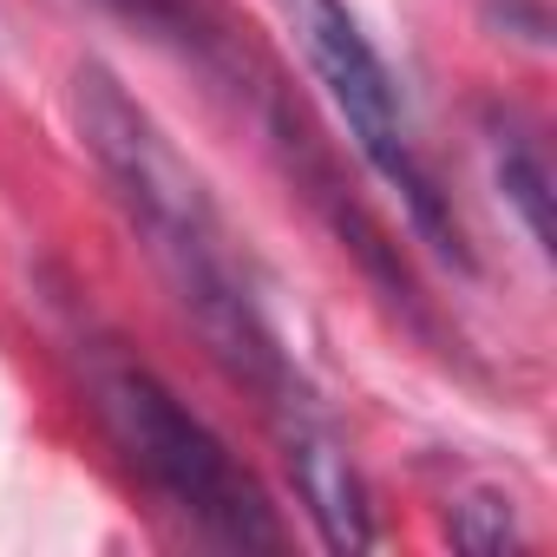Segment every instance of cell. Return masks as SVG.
<instances>
[{"label": "cell", "mask_w": 557, "mask_h": 557, "mask_svg": "<svg viewBox=\"0 0 557 557\" xmlns=\"http://www.w3.org/2000/svg\"><path fill=\"white\" fill-rule=\"evenodd\" d=\"M73 125H79L99 177L112 184L125 223L138 230L145 256L158 262L164 289L177 296V309L216 355V368L256 394L275 446L322 426L329 407L315 400V387L302 381V368L289 361L283 335H275L230 216L216 210V197L190 171V158L164 138V125L106 66L73 73Z\"/></svg>", "instance_id": "obj_1"}, {"label": "cell", "mask_w": 557, "mask_h": 557, "mask_svg": "<svg viewBox=\"0 0 557 557\" xmlns=\"http://www.w3.org/2000/svg\"><path fill=\"white\" fill-rule=\"evenodd\" d=\"M86 387H92V407H99L112 446L164 498L171 518H184L197 537L230 544V550L283 544V524H275V505L262 498V485L158 374H145L125 355H92Z\"/></svg>", "instance_id": "obj_2"}, {"label": "cell", "mask_w": 557, "mask_h": 557, "mask_svg": "<svg viewBox=\"0 0 557 557\" xmlns=\"http://www.w3.org/2000/svg\"><path fill=\"white\" fill-rule=\"evenodd\" d=\"M283 8H289V34H296V47H302L309 73L322 79L329 106L342 112L355 151H361V158L374 164V177L407 203L413 230H420L440 256L466 262L459 223H453V210H446V197H440L426 158H420V138H413L407 99H400L387 60L374 53V40L361 34V21L342 8V0H283Z\"/></svg>", "instance_id": "obj_3"}, {"label": "cell", "mask_w": 557, "mask_h": 557, "mask_svg": "<svg viewBox=\"0 0 557 557\" xmlns=\"http://www.w3.org/2000/svg\"><path fill=\"white\" fill-rule=\"evenodd\" d=\"M492 164H498V184H505L511 210L524 216L537 256H550V171H544V151L518 125H498L492 132Z\"/></svg>", "instance_id": "obj_4"}, {"label": "cell", "mask_w": 557, "mask_h": 557, "mask_svg": "<svg viewBox=\"0 0 557 557\" xmlns=\"http://www.w3.org/2000/svg\"><path fill=\"white\" fill-rule=\"evenodd\" d=\"M99 8H119V14H132V21H171V8H164V0H99Z\"/></svg>", "instance_id": "obj_5"}]
</instances>
